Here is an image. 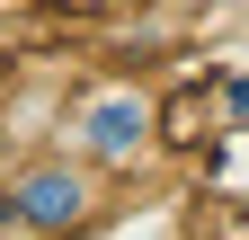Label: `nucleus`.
Instances as JSON below:
<instances>
[{"label": "nucleus", "instance_id": "obj_1", "mask_svg": "<svg viewBox=\"0 0 249 240\" xmlns=\"http://www.w3.org/2000/svg\"><path fill=\"white\" fill-rule=\"evenodd\" d=\"M9 223L36 231V240H71L98 223V160H80L71 142L45 160H18L9 169Z\"/></svg>", "mask_w": 249, "mask_h": 240}, {"label": "nucleus", "instance_id": "obj_2", "mask_svg": "<svg viewBox=\"0 0 249 240\" xmlns=\"http://www.w3.org/2000/svg\"><path fill=\"white\" fill-rule=\"evenodd\" d=\"M62 142H71L80 160H98V169H116V178H134L151 152H160V116H151V98H142V89L107 80V89H89V98H71V116H62Z\"/></svg>", "mask_w": 249, "mask_h": 240}]
</instances>
